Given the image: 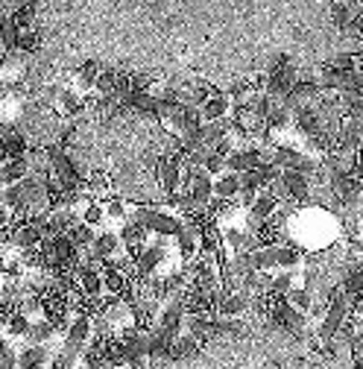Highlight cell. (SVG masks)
I'll list each match as a JSON object with an SVG mask.
<instances>
[{"mask_svg":"<svg viewBox=\"0 0 363 369\" xmlns=\"http://www.w3.org/2000/svg\"><path fill=\"white\" fill-rule=\"evenodd\" d=\"M231 108H234V103H231L229 91L211 89L208 100L200 106V115H202V120H220V118H231Z\"/></svg>","mask_w":363,"mask_h":369,"instance_id":"7a4b0ae2","label":"cell"},{"mask_svg":"<svg viewBox=\"0 0 363 369\" xmlns=\"http://www.w3.org/2000/svg\"><path fill=\"white\" fill-rule=\"evenodd\" d=\"M88 252L97 258V261H109V258H115V255H120V252H126V249H123V244H120L117 232L103 229V232L94 234V241H91Z\"/></svg>","mask_w":363,"mask_h":369,"instance_id":"6da1fadb","label":"cell"},{"mask_svg":"<svg viewBox=\"0 0 363 369\" xmlns=\"http://www.w3.org/2000/svg\"><path fill=\"white\" fill-rule=\"evenodd\" d=\"M94 234H97V232H94L88 223H76V226L68 229V237H71V244H74L76 249H88L91 241H94Z\"/></svg>","mask_w":363,"mask_h":369,"instance_id":"ba28073f","label":"cell"},{"mask_svg":"<svg viewBox=\"0 0 363 369\" xmlns=\"http://www.w3.org/2000/svg\"><path fill=\"white\" fill-rule=\"evenodd\" d=\"M0 191H4V185H0Z\"/></svg>","mask_w":363,"mask_h":369,"instance_id":"30bf717a","label":"cell"},{"mask_svg":"<svg viewBox=\"0 0 363 369\" xmlns=\"http://www.w3.org/2000/svg\"><path fill=\"white\" fill-rule=\"evenodd\" d=\"M4 147H6V156H9V159H24L27 149H30L27 135L21 132V129H9V132L4 135Z\"/></svg>","mask_w":363,"mask_h":369,"instance_id":"52a82bcc","label":"cell"},{"mask_svg":"<svg viewBox=\"0 0 363 369\" xmlns=\"http://www.w3.org/2000/svg\"><path fill=\"white\" fill-rule=\"evenodd\" d=\"M282 208V203L279 200H275L272 197V193L264 188V191H258V197H255V203L246 208L252 217H255V220H261V223H267V220H272V217H275V211H279Z\"/></svg>","mask_w":363,"mask_h":369,"instance_id":"3957f363","label":"cell"},{"mask_svg":"<svg viewBox=\"0 0 363 369\" xmlns=\"http://www.w3.org/2000/svg\"><path fill=\"white\" fill-rule=\"evenodd\" d=\"M0 203H4L6 208H21V205H27L21 185H4V191H0Z\"/></svg>","mask_w":363,"mask_h":369,"instance_id":"9c48e42d","label":"cell"},{"mask_svg":"<svg viewBox=\"0 0 363 369\" xmlns=\"http://www.w3.org/2000/svg\"><path fill=\"white\" fill-rule=\"evenodd\" d=\"M24 176H30V161L24 159H6L0 164V185H18Z\"/></svg>","mask_w":363,"mask_h":369,"instance_id":"5b68a950","label":"cell"},{"mask_svg":"<svg viewBox=\"0 0 363 369\" xmlns=\"http://www.w3.org/2000/svg\"><path fill=\"white\" fill-rule=\"evenodd\" d=\"M30 325H33V319L15 308V311L9 314V319H6V325H4V334L12 337V340H24V337L30 334Z\"/></svg>","mask_w":363,"mask_h":369,"instance_id":"8992f818","label":"cell"},{"mask_svg":"<svg viewBox=\"0 0 363 369\" xmlns=\"http://www.w3.org/2000/svg\"><path fill=\"white\" fill-rule=\"evenodd\" d=\"M241 193V173H231V170H223L214 176V197L220 200H234Z\"/></svg>","mask_w":363,"mask_h":369,"instance_id":"277c9868","label":"cell"}]
</instances>
